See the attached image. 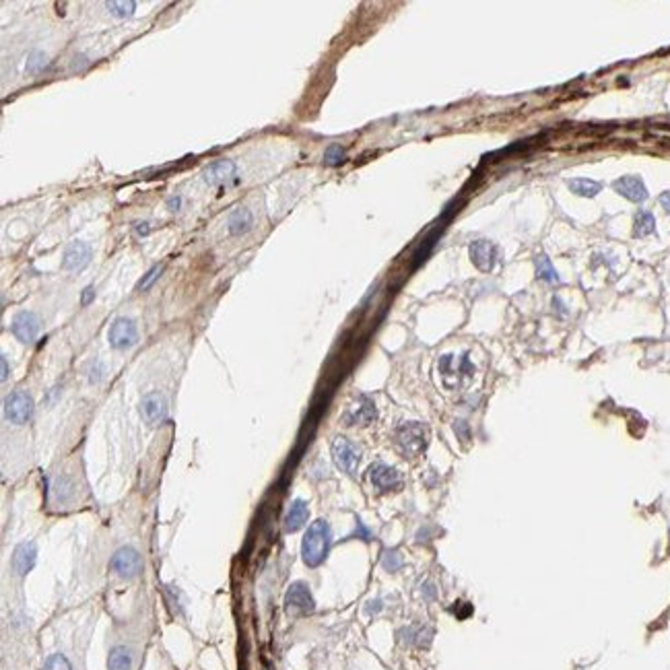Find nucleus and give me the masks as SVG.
Here are the masks:
<instances>
[{
    "label": "nucleus",
    "instance_id": "f257e3e1",
    "mask_svg": "<svg viewBox=\"0 0 670 670\" xmlns=\"http://www.w3.org/2000/svg\"><path fill=\"white\" fill-rule=\"evenodd\" d=\"M330 540H332L330 524L326 520H315L307 528V532L303 536V542H301V557H303L305 565L317 567L328 555Z\"/></svg>",
    "mask_w": 670,
    "mask_h": 670
},
{
    "label": "nucleus",
    "instance_id": "f03ea898",
    "mask_svg": "<svg viewBox=\"0 0 670 670\" xmlns=\"http://www.w3.org/2000/svg\"><path fill=\"white\" fill-rule=\"evenodd\" d=\"M396 443L406 456H416L427 445V429L421 423H404L396 431Z\"/></svg>",
    "mask_w": 670,
    "mask_h": 670
},
{
    "label": "nucleus",
    "instance_id": "7ed1b4c3",
    "mask_svg": "<svg viewBox=\"0 0 670 670\" xmlns=\"http://www.w3.org/2000/svg\"><path fill=\"white\" fill-rule=\"evenodd\" d=\"M332 458H334L336 466L342 472L355 474L357 466H359V460H361V451L346 437H334V441H332Z\"/></svg>",
    "mask_w": 670,
    "mask_h": 670
},
{
    "label": "nucleus",
    "instance_id": "20e7f679",
    "mask_svg": "<svg viewBox=\"0 0 670 670\" xmlns=\"http://www.w3.org/2000/svg\"><path fill=\"white\" fill-rule=\"evenodd\" d=\"M33 414V398L27 392H14L4 400V416L14 423L23 425Z\"/></svg>",
    "mask_w": 670,
    "mask_h": 670
},
{
    "label": "nucleus",
    "instance_id": "39448f33",
    "mask_svg": "<svg viewBox=\"0 0 670 670\" xmlns=\"http://www.w3.org/2000/svg\"><path fill=\"white\" fill-rule=\"evenodd\" d=\"M140 555L136 548L132 546H122L113 552L111 557V569L120 575V577H136L140 573Z\"/></svg>",
    "mask_w": 670,
    "mask_h": 670
},
{
    "label": "nucleus",
    "instance_id": "423d86ee",
    "mask_svg": "<svg viewBox=\"0 0 670 670\" xmlns=\"http://www.w3.org/2000/svg\"><path fill=\"white\" fill-rule=\"evenodd\" d=\"M107 340L113 348H128L136 344L138 340V330L136 324L130 317H118L107 332Z\"/></svg>",
    "mask_w": 670,
    "mask_h": 670
},
{
    "label": "nucleus",
    "instance_id": "0eeeda50",
    "mask_svg": "<svg viewBox=\"0 0 670 670\" xmlns=\"http://www.w3.org/2000/svg\"><path fill=\"white\" fill-rule=\"evenodd\" d=\"M284 606L289 612L293 614H307L313 610V598H311V592L309 588L303 583V581H295L289 585L287 590V596H284Z\"/></svg>",
    "mask_w": 670,
    "mask_h": 670
},
{
    "label": "nucleus",
    "instance_id": "6e6552de",
    "mask_svg": "<svg viewBox=\"0 0 670 670\" xmlns=\"http://www.w3.org/2000/svg\"><path fill=\"white\" fill-rule=\"evenodd\" d=\"M12 334L25 344L33 342L37 338V334H39V317L33 311L16 313L14 320H12Z\"/></svg>",
    "mask_w": 670,
    "mask_h": 670
},
{
    "label": "nucleus",
    "instance_id": "1a4fd4ad",
    "mask_svg": "<svg viewBox=\"0 0 670 670\" xmlns=\"http://www.w3.org/2000/svg\"><path fill=\"white\" fill-rule=\"evenodd\" d=\"M369 480L381 493L394 491V489L400 487V474H398V470L392 468V466H388V464H381V462H377V464H373L369 468Z\"/></svg>",
    "mask_w": 670,
    "mask_h": 670
},
{
    "label": "nucleus",
    "instance_id": "9d476101",
    "mask_svg": "<svg viewBox=\"0 0 670 670\" xmlns=\"http://www.w3.org/2000/svg\"><path fill=\"white\" fill-rule=\"evenodd\" d=\"M612 190L631 202H643L647 198V188L637 175H623L612 183Z\"/></svg>",
    "mask_w": 670,
    "mask_h": 670
},
{
    "label": "nucleus",
    "instance_id": "9b49d317",
    "mask_svg": "<svg viewBox=\"0 0 670 670\" xmlns=\"http://www.w3.org/2000/svg\"><path fill=\"white\" fill-rule=\"evenodd\" d=\"M91 260V245L85 241H74L66 247L64 258H62V268L76 272L80 268H85Z\"/></svg>",
    "mask_w": 670,
    "mask_h": 670
},
{
    "label": "nucleus",
    "instance_id": "f8f14e48",
    "mask_svg": "<svg viewBox=\"0 0 670 670\" xmlns=\"http://www.w3.org/2000/svg\"><path fill=\"white\" fill-rule=\"evenodd\" d=\"M140 412L144 416V421L148 425H157L165 418L167 414V404H165V398L159 394V392H150L142 398L140 402Z\"/></svg>",
    "mask_w": 670,
    "mask_h": 670
},
{
    "label": "nucleus",
    "instance_id": "ddd939ff",
    "mask_svg": "<svg viewBox=\"0 0 670 670\" xmlns=\"http://www.w3.org/2000/svg\"><path fill=\"white\" fill-rule=\"evenodd\" d=\"M204 181L208 186H221L225 181H229L235 175V163L231 159H219L214 163H210L204 171Z\"/></svg>",
    "mask_w": 670,
    "mask_h": 670
},
{
    "label": "nucleus",
    "instance_id": "4468645a",
    "mask_svg": "<svg viewBox=\"0 0 670 670\" xmlns=\"http://www.w3.org/2000/svg\"><path fill=\"white\" fill-rule=\"evenodd\" d=\"M470 258L474 262V266L482 272H489L493 270L495 266V247L491 241L487 239H478L470 245Z\"/></svg>",
    "mask_w": 670,
    "mask_h": 670
},
{
    "label": "nucleus",
    "instance_id": "2eb2a0df",
    "mask_svg": "<svg viewBox=\"0 0 670 670\" xmlns=\"http://www.w3.org/2000/svg\"><path fill=\"white\" fill-rule=\"evenodd\" d=\"M37 546L33 542H21L12 552V569L16 575H25L35 565Z\"/></svg>",
    "mask_w": 670,
    "mask_h": 670
},
{
    "label": "nucleus",
    "instance_id": "dca6fc26",
    "mask_svg": "<svg viewBox=\"0 0 670 670\" xmlns=\"http://www.w3.org/2000/svg\"><path fill=\"white\" fill-rule=\"evenodd\" d=\"M309 517V509H307V503L303 499H295L284 515V530L287 532H295L299 530Z\"/></svg>",
    "mask_w": 670,
    "mask_h": 670
},
{
    "label": "nucleus",
    "instance_id": "f3484780",
    "mask_svg": "<svg viewBox=\"0 0 670 670\" xmlns=\"http://www.w3.org/2000/svg\"><path fill=\"white\" fill-rule=\"evenodd\" d=\"M227 225H229V233L231 235H243L252 229L254 225V219H252V212L247 208H235L229 219H227Z\"/></svg>",
    "mask_w": 670,
    "mask_h": 670
},
{
    "label": "nucleus",
    "instance_id": "a211bd4d",
    "mask_svg": "<svg viewBox=\"0 0 670 670\" xmlns=\"http://www.w3.org/2000/svg\"><path fill=\"white\" fill-rule=\"evenodd\" d=\"M375 418V406H373V402L371 400H367V398H361V402H359V406L357 408H353L348 414H346V421H348V425H353V423H371Z\"/></svg>",
    "mask_w": 670,
    "mask_h": 670
},
{
    "label": "nucleus",
    "instance_id": "6ab92c4d",
    "mask_svg": "<svg viewBox=\"0 0 670 670\" xmlns=\"http://www.w3.org/2000/svg\"><path fill=\"white\" fill-rule=\"evenodd\" d=\"M132 666V654L130 649L118 645L107 656V670H130Z\"/></svg>",
    "mask_w": 670,
    "mask_h": 670
},
{
    "label": "nucleus",
    "instance_id": "aec40b11",
    "mask_svg": "<svg viewBox=\"0 0 670 670\" xmlns=\"http://www.w3.org/2000/svg\"><path fill=\"white\" fill-rule=\"evenodd\" d=\"M567 186H569V190H571L573 194L583 196V198H594V196L602 190V186H600L598 181H594V179H585V177L569 179Z\"/></svg>",
    "mask_w": 670,
    "mask_h": 670
},
{
    "label": "nucleus",
    "instance_id": "412c9836",
    "mask_svg": "<svg viewBox=\"0 0 670 670\" xmlns=\"http://www.w3.org/2000/svg\"><path fill=\"white\" fill-rule=\"evenodd\" d=\"M654 231H656V219H654V214L647 212V210L637 212L635 227H633V235L635 237H645V235H651Z\"/></svg>",
    "mask_w": 670,
    "mask_h": 670
},
{
    "label": "nucleus",
    "instance_id": "4be33fe9",
    "mask_svg": "<svg viewBox=\"0 0 670 670\" xmlns=\"http://www.w3.org/2000/svg\"><path fill=\"white\" fill-rule=\"evenodd\" d=\"M536 272H538V276H540L542 280H546V282H559V274H557V270L552 268L550 260H548L544 254L536 256Z\"/></svg>",
    "mask_w": 670,
    "mask_h": 670
},
{
    "label": "nucleus",
    "instance_id": "5701e85b",
    "mask_svg": "<svg viewBox=\"0 0 670 670\" xmlns=\"http://www.w3.org/2000/svg\"><path fill=\"white\" fill-rule=\"evenodd\" d=\"M72 482L66 478V476H60V478H56L54 480V484H52V489H49V493L60 501V503H64V501H68L70 497H72Z\"/></svg>",
    "mask_w": 670,
    "mask_h": 670
},
{
    "label": "nucleus",
    "instance_id": "b1692460",
    "mask_svg": "<svg viewBox=\"0 0 670 670\" xmlns=\"http://www.w3.org/2000/svg\"><path fill=\"white\" fill-rule=\"evenodd\" d=\"M105 6H107V10H109L111 14H115V16H120V19L132 16V12H134V8H136V4H134L132 0H128V2H115V0H111V2H107Z\"/></svg>",
    "mask_w": 670,
    "mask_h": 670
},
{
    "label": "nucleus",
    "instance_id": "393cba45",
    "mask_svg": "<svg viewBox=\"0 0 670 670\" xmlns=\"http://www.w3.org/2000/svg\"><path fill=\"white\" fill-rule=\"evenodd\" d=\"M344 159H346V153H344V148L340 144H330L326 148V153H324V163L326 165H332V167L340 165Z\"/></svg>",
    "mask_w": 670,
    "mask_h": 670
},
{
    "label": "nucleus",
    "instance_id": "a878e982",
    "mask_svg": "<svg viewBox=\"0 0 670 670\" xmlns=\"http://www.w3.org/2000/svg\"><path fill=\"white\" fill-rule=\"evenodd\" d=\"M47 66V58L43 52H33L27 60V72H41Z\"/></svg>",
    "mask_w": 670,
    "mask_h": 670
},
{
    "label": "nucleus",
    "instance_id": "bb28decb",
    "mask_svg": "<svg viewBox=\"0 0 670 670\" xmlns=\"http://www.w3.org/2000/svg\"><path fill=\"white\" fill-rule=\"evenodd\" d=\"M43 670H72V668H70V662L62 654H54L45 660Z\"/></svg>",
    "mask_w": 670,
    "mask_h": 670
},
{
    "label": "nucleus",
    "instance_id": "cd10ccee",
    "mask_svg": "<svg viewBox=\"0 0 670 670\" xmlns=\"http://www.w3.org/2000/svg\"><path fill=\"white\" fill-rule=\"evenodd\" d=\"M381 563H383V567H386L388 571H396V569H400L402 559H400V555H398L396 550H386Z\"/></svg>",
    "mask_w": 670,
    "mask_h": 670
},
{
    "label": "nucleus",
    "instance_id": "c85d7f7f",
    "mask_svg": "<svg viewBox=\"0 0 670 670\" xmlns=\"http://www.w3.org/2000/svg\"><path fill=\"white\" fill-rule=\"evenodd\" d=\"M159 274H161V266H153V268H150V270L144 274V278L138 282V289H142V291H144V289H148V287L153 284V280H155Z\"/></svg>",
    "mask_w": 670,
    "mask_h": 670
},
{
    "label": "nucleus",
    "instance_id": "c756f323",
    "mask_svg": "<svg viewBox=\"0 0 670 670\" xmlns=\"http://www.w3.org/2000/svg\"><path fill=\"white\" fill-rule=\"evenodd\" d=\"M179 206H181V196H169L167 198V208L169 210H179Z\"/></svg>",
    "mask_w": 670,
    "mask_h": 670
},
{
    "label": "nucleus",
    "instance_id": "7c9ffc66",
    "mask_svg": "<svg viewBox=\"0 0 670 670\" xmlns=\"http://www.w3.org/2000/svg\"><path fill=\"white\" fill-rule=\"evenodd\" d=\"M454 429H456V433H458V435H462V439H464V441L468 439V429H466V423H464V421H456Z\"/></svg>",
    "mask_w": 670,
    "mask_h": 670
},
{
    "label": "nucleus",
    "instance_id": "2f4dec72",
    "mask_svg": "<svg viewBox=\"0 0 670 670\" xmlns=\"http://www.w3.org/2000/svg\"><path fill=\"white\" fill-rule=\"evenodd\" d=\"M660 204H662V208L666 212H670V190H666V192L660 194Z\"/></svg>",
    "mask_w": 670,
    "mask_h": 670
},
{
    "label": "nucleus",
    "instance_id": "473e14b6",
    "mask_svg": "<svg viewBox=\"0 0 670 670\" xmlns=\"http://www.w3.org/2000/svg\"><path fill=\"white\" fill-rule=\"evenodd\" d=\"M93 297H95V289L93 287H87L85 293H82V305H87Z\"/></svg>",
    "mask_w": 670,
    "mask_h": 670
},
{
    "label": "nucleus",
    "instance_id": "72a5a7b5",
    "mask_svg": "<svg viewBox=\"0 0 670 670\" xmlns=\"http://www.w3.org/2000/svg\"><path fill=\"white\" fill-rule=\"evenodd\" d=\"M134 229H136V233H138V235H146L150 227H148V223H136V227H134Z\"/></svg>",
    "mask_w": 670,
    "mask_h": 670
},
{
    "label": "nucleus",
    "instance_id": "f704fd0d",
    "mask_svg": "<svg viewBox=\"0 0 670 670\" xmlns=\"http://www.w3.org/2000/svg\"><path fill=\"white\" fill-rule=\"evenodd\" d=\"M357 536H361V538H365V540H369V538H371V532H369V530H365V526H363V524H359V530H357Z\"/></svg>",
    "mask_w": 670,
    "mask_h": 670
},
{
    "label": "nucleus",
    "instance_id": "c9c22d12",
    "mask_svg": "<svg viewBox=\"0 0 670 670\" xmlns=\"http://www.w3.org/2000/svg\"><path fill=\"white\" fill-rule=\"evenodd\" d=\"M6 379H8V361L2 355V381H6Z\"/></svg>",
    "mask_w": 670,
    "mask_h": 670
}]
</instances>
